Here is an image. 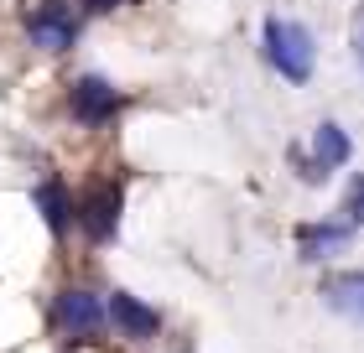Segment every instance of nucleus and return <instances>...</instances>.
Listing matches in <instances>:
<instances>
[{
    "label": "nucleus",
    "instance_id": "6e6552de",
    "mask_svg": "<svg viewBox=\"0 0 364 353\" xmlns=\"http://www.w3.org/2000/svg\"><path fill=\"white\" fill-rule=\"evenodd\" d=\"M323 296H328V307H333V312H343V317H354V322H364V271L328 281V286H323Z\"/></svg>",
    "mask_w": 364,
    "mask_h": 353
},
{
    "label": "nucleus",
    "instance_id": "1a4fd4ad",
    "mask_svg": "<svg viewBox=\"0 0 364 353\" xmlns=\"http://www.w3.org/2000/svg\"><path fill=\"white\" fill-rule=\"evenodd\" d=\"M109 312H114V322H120L125 332H141V338H151V332L161 327V317H156L151 307H146V301H136V296H125V291H120V296L109 301Z\"/></svg>",
    "mask_w": 364,
    "mask_h": 353
},
{
    "label": "nucleus",
    "instance_id": "20e7f679",
    "mask_svg": "<svg viewBox=\"0 0 364 353\" xmlns=\"http://www.w3.org/2000/svg\"><path fill=\"white\" fill-rule=\"evenodd\" d=\"M58 327L78 332V338H89V332H99V322H105V307H99L94 291H63L58 296Z\"/></svg>",
    "mask_w": 364,
    "mask_h": 353
},
{
    "label": "nucleus",
    "instance_id": "423d86ee",
    "mask_svg": "<svg viewBox=\"0 0 364 353\" xmlns=\"http://www.w3.org/2000/svg\"><path fill=\"white\" fill-rule=\"evenodd\" d=\"M114 109H120V94H114L105 78H78V83H73V114H78L84 125L109 120Z\"/></svg>",
    "mask_w": 364,
    "mask_h": 353
},
{
    "label": "nucleus",
    "instance_id": "0eeeda50",
    "mask_svg": "<svg viewBox=\"0 0 364 353\" xmlns=\"http://www.w3.org/2000/svg\"><path fill=\"white\" fill-rule=\"evenodd\" d=\"M120 203H125V192L114 188V182H105V188H94L84 197V229L94 234V239H109L114 224H120Z\"/></svg>",
    "mask_w": 364,
    "mask_h": 353
},
{
    "label": "nucleus",
    "instance_id": "f8f14e48",
    "mask_svg": "<svg viewBox=\"0 0 364 353\" xmlns=\"http://www.w3.org/2000/svg\"><path fill=\"white\" fill-rule=\"evenodd\" d=\"M354 53H359V63H364V6H359V16H354Z\"/></svg>",
    "mask_w": 364,
    "mask_h": 353
},
{
    "label": "nucleus",
    "instance_id": "ddd939ff",
    "mask_svg": "<svg viewBox=\"0 0 364 353\" xmlns=\"http://www.w3.org/2000/svg\"><path fill=\"white\" fill-rule=\"evenodd\" d=\"M120 0H84V11H94V16H105V11H114Z\"/></svg>",
    "mask_w": 364,
    "mask_h": 353
},
{
    "label": "nucleus",
    "instance_id": "f03ea898",
    "mask_svg": "<svg viewBox=\"0 0 364 353\" xmlns=\"http://www.w3.org/2000/svg\"><path fill=\"white\" fill-rule=\"evenodd\" d=\"M26 31H31V42H37L42 53H63V47H73V37H78V16L63 6V0H47L42 11L26 16Z\"/></svg>",
    "mask_w": 364,
    "mask_h": 353
},
{
    "label": "nucleus",
    "instance_id": "9d476101",
    "mask_svg": "<svg viewBox=\"0 0 364 353\" xmlns=\"http://www.w3.org/2000/svg\"><path fill=\"white\" fill-rule=\"evenodd\" d=\"M37 208H42V218H47L53 234L68 229V192H63L58 182H42V188H37Z\"/></svg>",
    "mask_w": 364,
    "mask_h": 353
},
{
    "label": "nucleus",
    "instance_id": "39448f33",
    "mask_svg": "<svg viewBox=\"0 0 364 353\" xmlns=\"http://www.w3.org/2000/svg\"><path fill=\"white\" fill-rule=\"evenodd\" d=\"M349 234H354L349 218H333V224H307V229H296V255H302V260H328V255H338V249L349 244Z\"/></svg>",
    "mask_w": 364,
    "mask_h": 353
},
{
    "label": "nucleus",
    "instance_id": "7ed1b4c3",
    "mask_svg": "<svg viewBox=\"0 0 364 353\" xmlns=\"http://www.w3.org/2000/svg\"><path fill=\"white\" fill-rule=\"evenodd\" d=\"M354 156V141L343 136V125H333V120H323L318 130H312V156L302 161L296 156V166H307V182H323L333 166H343Z\"/></svg>",
    "mask_w": 364,
    "mask_h": 353
},
{
    "label": "nucleus",
    "instance_id": "9b49d317",
    "mask_svg": "<svg viewBox=\"0 0 364 353\" xmlns=\"http://www.w3.org/2000/svg\"><path fill=\"white\" fill-rule=\"evenodd\" d=\"M343 218H349L354 229H364V177H354L349 182V192H343V208H338Z\"/></svg>",
    "mask_w": 364,
    "mask_h": 353
},
{
    "label": "nucleus",
    "instance_id": "f257e3e1",
    "mask_svg": "<svg viewBox=\"0 0 364 353\" xmlns=\"http://www.w3.org/2000/svg\"><path fill=\"white\" fill-rule=\"evenodd\" d=\"M266 58H271V68L281 78L307 83L312 68H318V42H312V31L302 21H281V16H271V21H266Z\"/></svg>",
    "mask_w": 364,
    "mask_h": 353
}]
</instances>
